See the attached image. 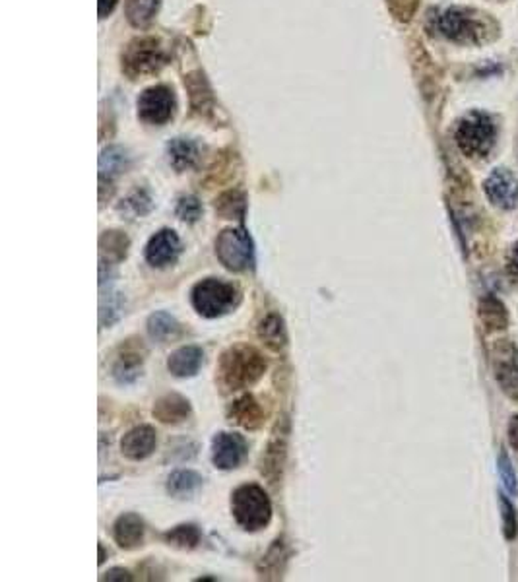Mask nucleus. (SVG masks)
I'll list each match as a JSON object with an SVG mask.
<instances>
[{
    "mask_svg": "<svg viewBox=\"0 0 518 582\" xmlns=\"http://www.w3.org/2000/svg\"><path fill=\"white\" fill-rule=\"evenodd\" d=\"M231 511L238 524L251 532L264 528L272 519V505H270L266 491L255 484H246L233 491Z\"/></svg>",
    "mask_w": 518,
    "mask_h": 582,
    "instance_id": "nucleus-3",
    "label": "nucleus"
},
{
    "mask_svg": "<svg viewBox=\"0 0 518 582\" xmlns=\"http://www.w3.org/2000/svg\"><path fill=\"white\" fill-rule=\"evenodd\" d=\"M175 96L167 86H154L138 97V117L148 125H165L175 113Z\"/></svg>",
    "mask_w": 518,
    "mask_h": 582,
    "instance_id": "nucleus-9",
    "label": "nucleus"
},
{
    "mask_svg": "<svg viewBox=\"0 0 518 582\" xmlns=\"http://www.w3.org/2000/svg\"><path fill=\"white\" fill-rule=\"evenodd\" d=\"M246 441L238 433H218L212 441V462L220 470L239 468L246 458Z\"/></svg>",
    "mask_w": 518,
    "mask_h": 582,
    "instance_id": "nucleus-10",
    "label": "nucleus"
},
{
    "mask_svg": "<svg viewBox=\"0 0 518 582\" xmlns=\"http://www.w3.org/2000/svg\"><path fill=\"white\" fill-rule=\"evenodd\" d=\"M437 26L445 37L464 45H480L497 37V24L489 14L474 8L455 6L439 14Z\"/></svg>",
    "mask_w": 518,
    "mask_h": 582,
    "instance_id": "nucleus-1",
    "label": "nucleus"
},
{
    "mask_svg": "<svg viewBox=\"0 0 518 582\" xmlns=\"http://www.w3.org/2000/svg\"><path fill=\"white\" fill-rule=\"evenodd\" d=\"M506 272H509L513 282L518 284V243L511 249L509 261H506Z\"/></svg>",
    "mask_w": 518,
    "mask_h": 582,
    "instance_id": "nucleus-35",
    "label": "nucleus"
},
{
    "mask_svg": "<svg viewBox=\"0 0 518 582\" xmlns=\"http://www.w3.org/2000/svg\"><path fill=\"white\" fill-rule=\"evenodd\" d=\"M129 167V155L122 148H107L99 158L101 177H113L122 173Z\"/></svg>",
    "mask_w": 518,
    "mask_h": 582,
    "instance_id": "nucleus-28",
    "label": "nucleus"
},
{
    "mask_svg": "<svg viewBox=\"0 0 518 582\" xmlns=\"http://www.w3.org/2000/svg\"><path fill=\"white\" fill-rule=\"evenodd\" d=\"M499 474H501L505 487L509 489V494L516 495L518 494V481H516V476H514L513 464H511L509 456H506L505 451H501V454H499Z\"/></svg>",
    "mask_w": 518,
    "mask_h": 582,
    "instance_id": "nucleus-34",
    "label": "nucleus"
},
{
    "mask_svg": "<svg viewBox=\"0 0 518 582\" xmlns=\"http://www.w3.org/2000/svg\"><path fill=\"white\" fill-rule=\"evenodd\" d=\"M181 254V241L173 229L157 231L146 245V261L155 268H165L173 264Z\"/></svg>",
    "mask_w": 518,
    "mask_h": 582,
    "instance_id": "nucleus-12",
    "label": "nucleus"
},
{
    "mask_svg": "<svg viewBox=\"0 0 518 582\" xmlns=\"http://www.w3.org/2000/svg\"><path fill=\"white\" fill-rule=\"evenodd\" d=\"M190 416L188 400L179 395H165L155 402L154 418L162 423H183Z\"/></svg>",
    "mask_w": 518,
    "mask_h": 582,
    "instance_id": "nucleus-17",
    "label": "nucleus"
},
{
    "mask_svg": "<svg viewBox=\"0 0 518 582\" xmlns=\"http://www.w3.org/2000/svg\"><path fill=\"white\" fill-rule=\"evenodd\" d=\"M167 154H169V163H171L177 171H187L198 165L202 148L195 140L175 138L167 144Z\"/></svg>",
    "mask_w": 518,
    "mask_h": 582,
    "instance_id": "nucleus-15",
    "label": "nucleus"
},
{
    "mask_svg": "<svg viewBox=\"0 0 518 582\" xmlns=\"http://www.w3.org/2000/svg\"><path fill=\"white\" fill-rule=\"evenodd\" d=\"M205 362V352L196 345H185V348H179L169 355L167 360V369L171 371L175 377H195L198 373V369Z\"/></svg>",
    "mask_w": 518,
    "mask_h": 582,
    "instance_id": "nucleus-16",
    "label": "nucleus"
},
{
    "mask_svg": "<svg viewBox=\"0 0 518 582\" xmlns=\"http://www.w3.org/2000/svg\"><path fill=\"white\" fill-rule=\"evenodd\" d=\"M230 418H231V421L241 425V428H245V429H256L263 425L264 413H263L261 404L256 402V398L246 395V396L239 398L230 408Z\"/></svg>",
    "mask_w": 518,
    "mask_h": 582,
    "instance_id": "nucleus-18",
    "label": "nucleus"
},
{
    "mask_svg": "<svg viewBox=\"0 0 518 582\" xmlns=\"http://www.w3.org/2000/svg\"><path fill=\"white\" fill-rule=\"evenodd\" d=\"M179 332H181V324L177 322L175 317L169 315V312L163 311L154 312V315L148 319V334L155 342L165 344L169 340L177 338Z\"/></svg>",
    "mask_w": 518,
    "mask_h": 582,
    "instance_id": "nucleus-21",
    "label": "nucleus"
},
{
    "mask_svg": "<svg viewBox=\"0 0 518 582\" xmlns=\"http://www.w3.org/2000/svg\"><path fill=\"white\" fill-rule=\"evenodd\" d=\"M491 367L503 393L518 400V348L511 340H497L491 345Z\"/></svg>",
    "mask_w": 518,
    "mask_h": 582,
    "instance_id": "nucleus-8",
    "label": "nucleus"
},
{
    "mask_svg": "<svg viewBox=\"0 0 518 582\" xmlns=\"http://www.w3.org/2000/svg\"><path fill=\"white\" fill-rule=\"evenodd\" d=\"M157 445V436L154 428L150 425H140V428H134L129 431L121 441V453L122 456H127L129 461H144L148 458Z\"/></svg>",
    "mask_w": 518,
    "mask_h": 582,
    "instance_id": "nucleus-13",
    "label": "nucleus"
},
{
    "mask_svg": "<svg viewBox=\"0 0 518 582\" xmlns=\"http://www.w3.org/2000/svg\"><path fill=\"white\" fill-rule=\"evenodd\" d=\"M220 262L231 272H245L255 264V245L251 235L241 228L223 229L216 239Z\"/></svg>",
    "mask_w": 518,
    "mask_h": 582,
    "instance_id": "nucleus-6",
    "label": "nucleus"
},
{
    "mask_svg": "<svg viewBox=\"0 0 518 582\" xmlns=\"http://www.w3.org/2000/svg\"><path fill=\"white\" fill-rule=\"evenodd\" d=\"M495 125L489 115L472 111L456 129V144L468 158H488L495 144Z\"/></svg>",
    "mask_w": 518,
    "mask_h": 582,
    "instance_id": "nucleus-5",
    "label": "nucleus"
},
{
    "mask_svg": "<svg viewBox=\"0 0 518 582\" xmlns=\"http://www.w3.org/2000/svg\"><path fill=\"white\" fill-rule=\"evenodd\" d=\"M101 580H121V582H125V580H132L130 573L125 569H111L107 570V573L101 577Z\"/></svg>",
    "mask_w": 518,
    "mask_h": 582,
    "instance_id": "nucleus-36",
    "label": "nucleus"
},
{
    "mask_svg": "<svg viewBox=\"0 0 518 582\" xmlns=\"http://www.w3.org/2000/svg\"><path fill=\"white\" fill-rule=\"evenodd\" d=\"M480 319L488 332L505 330L509 327V312L495 295H486L480 301Z\"/></svg>",
    "mask_w": 518,
    "mask_h": 582,
    "instance_id": "nucleus-19",
    "label": "nucleus"
},
{
    "mask_svg": "<svg viewBox=\"0 0 518 582\" xmlns=\"http://www.w3.org/2000/svg\"><path fill=\"white\" fill-rule=\"evenodd\" d=\"M165 61V53L155 39H137L129 45L125 54H122V71L134 80L138 76L160 72Z\"/></svg>",
    "mask_w": 518,
    "mask_h": 582,
    "instance_id": "nucleus-7",
    "label": "nucleus"
},
{
    "mask_svg": "<svg viewBox=\"0 0 518 582\" xmlns=\"http://www.w3.org/2000/svg\"><path fill=\"white\" fill-rule=\"evenodd\" d=\"M142 375V355L127 352L122 353L115 367H113V377L121 385H130Z\"/></svg>",
    "mask_w": 518,
    "mask_h": 582,
    "instance_id": "nucleus-25",
    "label": "nucleus"
},
{
    "mask_svg": "<svg viewBox=\"0 0 518 582\" xmlns=\"http://www.w3.org/2000/svg\"><path fill=\"white\" fill-rule=\"evenodd\" d=\"M129 237L121 231H105L99 239V251L101 261L107 262H119L129 253Z\"/></svg>",
    "mask_w": 518,
    "mask_h": 582,
    "instance_id": "nucleus-22",
    "label": "nucleus"
},
{
    "mask_svg": "<svg viewBox=\"0 0 518 582\" xmlns=\"http://www.w3.org/2000/svg\"><path fill=\"white\" fill-rule=\"evenodd\" d=\"M486 195L497 208L511 210L518 203V177L509 170H495L486 181Z\"/></svg>",
    "mask_w": 518,
    "mask_h": 582,
    "instance_id": "nucleus-11",
    "label": "nucleus"
},
{
    "mask_svg": "<svg viewBox=\"0 0 518 582\" xmlns=\"http://www.w3.org/2000/svg\"><path fill=\"white\" fill-rule=\"evenodd\" d=\"M122 309H125V301H122L121 294L101 295V307H99L101 327L105 328L111 327V324H115L122 315Z\"/></svg>",
    "mask_w": 518,
    "mask_h": 582,
    "instance_id": "nucleus-29",
    "label": "nucleus"
},
{
    "mask_svg": "<svg viewBox=\"0 0 518 582\" xmlns=\"http://www.w3.org/2000/svg\"><path fill=\"white\" fill-rule=\"evenodd\" d=\"M121 210L129 212L130 216H146L152 210V200L148 195L144 193V190H137V193H132L125 200V204L121 206Z\"/></svg>",
    "mask_w": 518,
    "mask_h": 582,
    "instance_id": "nucleus-31",
    "label": "nucleus"
},
{
    "mask_svg": "<svg viewBox=\"0 0 518 582\" xmlns=\"http://www.w3.org/2000/svg\"><path fill=\"white\" fill-rule=\"evenodd\" d=\"M266 371V360L253 345H233L218 365L220 385L225 390H241L258 383Z\"/></svg>",
    "mask_w": 518,
    "mask_h": 582,
    "instance_id": "nucleus-2",
    "label": "nucleus"
},
{
    "mask_svg": "<svg viewBox=\"0 0 518 582\" xmlns=\"http://www.w3.org/2000/svg\"><path fill=\"white\" fill-rule=\"evenodd\" d=\"M216 212L223 220H243L245 196L238 190H230L216 200Z\"/></svg>",
    "mask_w": 518,
    "mask_h": 582,
    "instance_id": "nucleus-27",
    "label": "nucleus"
},
{
    "mask_svg": "<svg viewBox=\"0 0 518 582\" xmlns=\"http://www.w3.org/2000/svg\"><path fill=\"white\" fill-rule=\"evenodd\" d=\"M420 0H388V8L394 18L400 21H410L414 14L418 12Z\"/></svg>",
    "mask_w": 518,
    "mask_h": 582,
    "instance_id": "nucleus-33",
    "label": "nucleus"
},
{
    "mask_svg": "<svg viewBox=\"0 0 518 582\" xmlns=\"http://www.w3.org/2000/svg\"><path fill=\"white\" fill-rule=\"evenodd\" d=\"M200 487H202V476L193 472V470H179V472H173L167 479V491L179 499L190 497L193 494H196Z\"/></svg>",
    "mask_w": 518,
    "mask_h": 582,
    "instance_id": "nucleus-20",
    "label": "nucleus"
},
{
    "mask_svg": "<svg viewBox=\"0 0 518 582\" xmlns=\"http://www.w3.org/2000/svg\"><path fill=\"white\" fill-rule=\"evenodd\" d=\"M190 299H193V307L198 315L216 319L230 312L239 303V291L230 282H223V279L218 278H208L193 287Z\"/></svg>",
    "mask_w": 518,
    "mask_h": 582,
    "instance_id": "nucleus-4",
    "label": "nucleus"
},
{
    "mask_svg": "<svg viewBox=\"0 0 518 582\" xmlns=\"http://www.w3.org/2000/svg\"><path fill=\"white\" fill-rule=\"evenodd\" d=\"M258 336H261V340L268 345L270 350H274V352H280L288 344L284 320H281V317L276 315V312L268 315L261 322V327H258Z\"/></svg>",
    "mask_w": 518,
    "mask_h": 582,
    "instance_id": "nucleus-23",
    "label": "nucleus"
},
{
    "mask_svg": "<svg viewBox=\"0 0 518 582\" xmlns=\"http://www.w3.org/2000/svg\"><path fill=\"white\" fill-rule=\"evenodd\" d=\"M200 214H202V206L198 203V198H195V196H183L177 203V216L181 218L183 221L195 223L200 218Z\"/></svg>",
    "mask_w": 518,
    "mask_h": 582,
    "instance_id": "nucleus-32",
    "label": "nucleus"
},
{
    "mask_svg": "<svg viewBox=\"0 0 518 582\" xmlns=\"http://www.w3.org/2000/svg\"><path fill=\"white\" fill-rule=\"evenodd\" d=\"M115 6H117V0H99V16L101 18L109 16Z\"/></svg>",
    "mask_w": 518,
    "mask_h": 582,
    "instance_id": "nucleus-38",
    "label": "nucleus"
},
{
    "mask_svg": "<svg viewBox=\"0 0 518 582\" xmlns=\"http://www.w3.org/2000/svg\"><path fill=\"white\" fill-rule=\"evenodd\" d=\"M144 522L138 514H122L119 520L113 526V536H115V542L122 547V550H134V547L142 545L144 542Z\"/></svg>",
    "mask_w": 518,
    "mask_h": 582,
    "instance_id": "nucleus-14",
    "label": "nucleus"
},
{
    "mask_svg": "<svg viewBox=\"0 0 518 582\" xmlns=\"http://www.w3.org/2000/svg\"><path fill=\"white\" fill-rule=\"evenodd\" d=\"M157 8H160V0H127L125 12L134 28H144L154 20Z\"/></svg>",
    "mask_w": 518,
    "mask_h": 582,
    "instance_id": "nucleus-24",
    "label": "nucleus"
},
{
    "mask_svg": "<svg viewBox=\"0 0 518 582\" xmlns=\"http://www.w3.org/2000/svg\"><path fill=\"white\" fill-rule=\"evenodd\" d=\"M163 540L169 545L179 547V550H193V547H196L200 542V530L195 524H181L177 526V528L169 530L163 536Z\"/></svg>",
    "mask_w": 518,
    "mask_h": 582,
    "instance_id": "nucleus-26",
    "label": "nucleus"
},
{
    "mask_svg": "<svg viewBox=\"0 0 518 582\" xmlns=\"http://www.w3.org/2000/svg\"><path fill=\"white\" fill-rule=\"evenodd\" d=\"M499 505H501V517H503V532L506 540H514L518 536V519H516V511L511 505V501L505 495L499 497Z\"/></svg>",
    "mask_w": 518,
    "mask_h": 582,
    "instance_id": "nucleus-30",
    "label": "nucleus"
},
{
    "mask_svg": "<svg viewBox=\"0 0 518 582\" xmlns=\"http://www.w3.org/2000/svg\"><path fill=\"white\" fill-rule=\"evenodd\" d=\"M509 443L514 451H518V416H514L509 423Z\"/></svg>",
    "mask_w": 518,
    "mask_h": 582,
    "instance_id": "nucleus-37",
    "label": "nucleus"
}]
</instances>
